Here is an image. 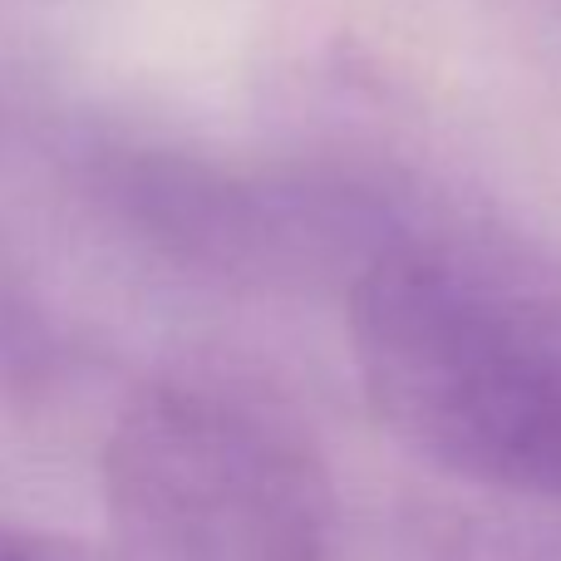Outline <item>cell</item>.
Masks as SVG:
<instances>
[{"label": "cell", "mask_w": 561, "mask_h": 561, "mask_svg": "<svg viewBox=\"0 0 561 561\" xmlns=\"http://www.w3.org/2000/svg\"><path fill=\"white\" fill-rule=\"evenodd\" d=\"M350 350L375 419L424 463L561 503V262L497 227H424L369 252Z\"/></svg>", "instance_id": "1"}, {"label": "cell", "mask_w": 561, "mask_h": 561, "mask_svg": "<svg viewBox=\"0 0 561 561\" xmlns=\"http://www.w3.org/2000/svg\"><path fill=\"white\" fill-rule=\"evenodd\" d=\"M124 561H335L340 497L310 428L217 375L144 385L104 444Z\"/></svg>", "instance_id": "2"}, {"label": "cell", "mask_w": 561, "mask_h": 561, "mask_svg": "<svg viewBox=\"0 0 561 561\" xmlns=\"http://www.w3.org/2000/svg\"><path fill=\"white\" fill-rule=\"evenodd\" d=\"M0 561H89V557L79 547L59 542V537L35 533V527L0 523Z\"/></svg>", "instance_id": "3"}]
</instances>
